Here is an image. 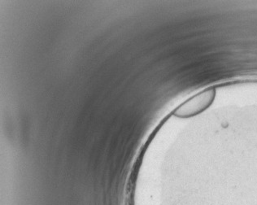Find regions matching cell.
Masks as SVG:
<instances>
[{
  "instance_id": "cell-1",
  "label": "cell",
  "mask_w": 257,
  "mask_h": 205,
  "mask_svg": "<svg viewBox=\"0 0 257 205\" xmlns=\"http://www.w3.org/2000/svg\"><path fill=\"white\" fill-rule=\"evenodd\" d=\"M216 97L214 88H208L182 102L175 109L174 114L179 118H189L195 117L208 109Z\"/></svg>"
}]
</instances>
